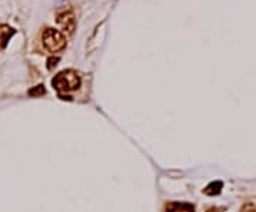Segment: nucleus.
<instances>
[{"instance_id":"f257e3e1","label":"nucleus","mask_w":256,"mask_h":212,"mask_svg":"<svg viewBox=\"0 0 256 212\" xmlns=\"http://www.w3.org/2000/svg\"><path fill=\"white\" fill-rule=\"evenodd\" d=\"M51 84L60 94L70 93V91H74L80 87L81 79H80L79 73H76L74 70H64L53 79Z\"/></svg>"},{"instance_id":"f03ea898","label":"nucleus","mask_w":256,"mask_h":212,"mask_svg":"<svg viewBox=\"0 0 256 212\" xmlns=\"http://www.w3.org/2000/svg\"><path fill=\"white\" fill-rule=\"evenodd\" d=\"M43 46L50 53H60L67 46V40L62 32L54 29H46L42 34Z\"/></svg>"},{"instance_id":"7ed1b4c3","label":"nucleus","mask_w":256,"mask_h":212,"mask_svg":"<svg viewBox=\"0 0 256 212\" xmlns=\"http://www.w3.org/2000/svg\"><path fill=\"white\" fill-rule=\"evenodd\" d=\"M57 23L64 29L67 33H73L76 29V17L71 10H64L57 15Z\"/></svg>"},{"instance_id":"20e7f679","label":"nucleus","mask_w":256,"mask_h":212,"mask_svg":"<svg viewBox=\"0 0 256 212\" xmlns=\"http://www.w3.org/2000/svg\"><path fill=\"white\" fill-rule=\"evenodd\" d=\"M167 212H195V208L188 202H168L165 205Z\"/></svg>"},{"instance_id":"39448f33","label":"nucleus","mask_w":256,"mask_h":212,"mask_svg":"<svg viewBox=\"0 0 256 212\" xmlns=\"http://www.w3.org/2000/svg\"><path fill=\"white\" fill-rule=\"evenodd\" d=\"M15 34V29L6 24H0V49H4L12 36Z\"/></svg>"},{"instance_id":"423d86ee","label":"nucleus","mask_w":256,"mask_h":212,"mask_svg":"<svg viewBox=\"0 0 256 212\" xmlns=\"http://www.w3.org/2000/svg\"><path fill=\"white\" fill-rule=\"evenodd\" d=\"M240 212H256V202H254V201L245 202Z\"/></svg>"}]
</instances>
